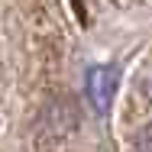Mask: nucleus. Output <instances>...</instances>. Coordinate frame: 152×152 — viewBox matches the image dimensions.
<instances>
[{
	"instance_id": "1",
	"label": "nucleus",
	"mask_w": 152,
	"mask_h": 152,
	"mask_svg": "<svg viewBox=\"0 0 152 152\" xmlns=\"http://www.w3.org/2000/svg\"><path fill=\"white\" fill-rule=\"evenodd\" d=\"M117 81H120V75L110 65H94L88 71V97H91V107L97 113L110 110V100L117 94Z\"/></svg>"
}]
</instances>
